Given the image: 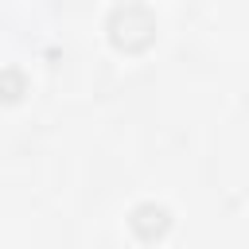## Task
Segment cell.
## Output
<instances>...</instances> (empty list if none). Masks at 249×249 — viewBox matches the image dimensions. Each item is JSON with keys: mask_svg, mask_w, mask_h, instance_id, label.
<instances>
[{"mask_svg": "<svg viewBox=\"0 0 249 249\" xmlns=\"http://www.w3.org/2000/svg\"><path fill=\"white\" fill-rule=\"evenodd\" d=\"M109 39L117 51L124 54H136V51H148L152 39H156V16L140 4H124L109 16Z\"/></svg>", "mask_w": 249, "mask_h": 249, "instance_id": "cell-1", "label": "cell"}, {"mask_svg": "<svg viewBox=\"0 0 249 249\" xmlns=\"http://www.w3.org/2000/svg\"><path fill=\"white\" fill-rule=\"evenodd\" d=\"M132 230H136V237H144V241L160 237V233L167 230V210H163V206H156V202L136 206V210H132Z\"/></svg>", "mask_w": 249, "mask_h": 249, "instance_id": "cell-2", "label": "cell"}]
</instances>
